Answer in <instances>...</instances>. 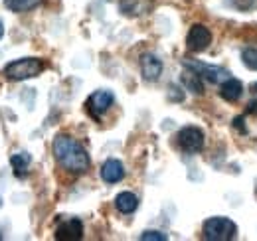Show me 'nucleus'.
<instances>
[{
  "mask_svg": "<svg viewBox=\"0 0 257 241\" xmlns=\"http://www.w3.org/2000/svg\"><path fill=\"white\" fill-rule=\"evenodd\" d=\"M202 233L208 241H231L237 237V225L227 217H210L204 221Z\"/></svg>",
  "mask_w": 257,
  "mask_h": 241,
  "instance_id": "7ed1b4c3",
  "label": "nucleus"
},
{
  "mask_svg": "<svg viewBox=\"0 0 257 241\" xmlns=\"http://www.w3.org/2000/svg\"><path fill=\"white\" fill-rule=\"evenodd\" d=\"M30 162H32V158H30L28 152H16V154L10 156V164H12L16 176H24L28 166H30Z\"/></svg>",
  "mask_w": 257,
  "mask_h": 241,
  "instance_id": "4468645a",
  "label": "nucleus"
},
{
  "mask_svg": "<svg viewBox=\"0 0 257 241\" xmlns=\"http://www.w3.org/2000/svg\"><path fill=\"white\" fill-rule=\"evenodd\" d=\"M2 36H4V24L0 22V38H2Z\"/></svg>",
  "mask_w": 257,
  "mask_h": 241,
  "instance_id": "412c9836",
  "label": "nucleus"
},
{
  "mask_svg": "<svg viewBox=\"0 0 257 241\" xmlns=\"http://www.w3.org/2000/svg\"><path fill=\"white\" fill-rule=\"evenodd\" d=\"M40 2L42 0H4V6L10 12H26V10L36 8Z\"/></svg>",
  "mask_w": 257,
  "mask_h": 241,
  "instance_id": "2eb2a0df",
  "label": "nucleus"
},
{
  "mask_svg": "<svg viewBox=\"0 0 257 241\" xmlns=\"http://www.w3.org/2000/svg\"><path fill=\"white\" fill-rule=\"evenodd\" d=\"M249 113H255L257 115V101H253V103L249 105Z\"/></svg>",
  "mask_w": 257,
  "mask_h": 241,
  "instance_id": "aec40b11",
  "label": "nucleus"
},
{
  "mask_svg": "<svg viewBox=\"0 0 257 241\" xmlns=\"http://www.w3.org/2000/svg\"><path fill=\"white\" fill-rule=\"evenodd\" d=\"M83 237V223L75 217L62 221L56 229V239L60 241H77Z\"/></svg>",
  "mask_w": 257,
  "mask_h": 241,
  "instance_id": "6e6552de",
  "label": "nucleus"
},
{
  "mask_svg": "<svg viewBox=\"0 0 257 241\" xmlns=\"http://www.w3.org/2000/svg\"><path fill=\"white\" fill-rule=\"evenodd\" d=\"M176 145L186 154H196L204 149V133L198 127H184L176 135Z\"/></svg>",
  "mask_w": 257,
  "mask_h": 241,
  "instance_id": "20e7f679",
  "label": "nucleus"
},
{
  "mask_svg": "<svg viewBox=\"0 0 257 241\" xmlns=\"http://www.w3.org/2000/svg\"><path fill=\"white\" fill-rule=\"evenodd\" d=\"M153 0H119V8L127 16H143L151 10Z\"/></svg>",
  "mask_w": 257,
  "mask_h": 241,
  "instance_id": "9b49d317",
  "label": "nucleus"
},
{
  "mask_svg": "<svg viewBox=\"0 0 257 241\" xmlns=\"http://www.w3.org/2000/svg\"><path fill=\"white\" fill-rule=\"evenodd\" d=\"M115 206L121 213H133L139 206V200L133 192H121L117 198H115Z\"/></svg>",
  "mask_w": 257,
  "mask_h": 241,
  "instance_id": "ddd939ff",
  "label": "nucleus"
},
{
  "mask_svg": "<svg viewBox=\"0 0 257 241\" xmlns=\"http://www.w3.org/2000/svg\"><path fill=\"white\" fill-rule=\"evenodd\" d=\"M210 44H212V34H210V30L204 24H194L192 28H190V32H188V36H186L188 50L200 54V52L208 50Z\"/></svg>",
  "mask_w": 257,
  "mask_h": 241,
  "instance_id": "39448f33",
  "label": "nucleus"
},
{
  "mask_svg": "<svg viewBox=\"0 0 257 241\" xmlns=\"http://www.w3.org/2000/svg\"><path fill=\"white\" fill-rule=\"evenodd\" d=\"M143 241H166V235L164 233H159V231H145L141 235Z\"/></svg>",
  "mask_w": 257,
  "mask_h": 241,
  "instance_id": "6ab92c4d",
  "label": "nucleus"
},
{
  "mask_svg": "<svg viewBox=\"0 0 257 241\" xmlns=\"http://www.w3.org/2000/svg\"><path fill=\"white\" fill-rule=\"evenodd\" d=\"M184 67L196 71L200 77L208 79L210 83H218L222 79H227V71H225L224 67H214V65L200 63V61H184Z\"/></svg>",
  "mask_w": 257,
  "mask_h": 241,
  "instance_id": "0eeeda50",
  "label": "nucleus"
},
{
  "mask_svg": "<svg viewBox=\"0 0 257 241\" xmlns=\"http://www.w3.org/2000/svg\"><path fill=\"white\" fill-rule=\"evenodd\" d=\"M141 73H143L145 81H149V83L157 81L162 73V61L153 54L141 56Z\"/></svg>",
  "mask_w": 257,
  "mask_h": 241,
  "instance_id": "1a4fd4ad",
  "label": "nucleus"
},
{
  "mask_svg": "<svg viewBox=\"0 0 257 241\" xmlns=\"http://www.w3.org/2000/svg\"><path fill=\"white\" fill-rule=\"evenodd\" d=\"M182 81L186 83V87L192 91V93H196V95H202L204 93V87H202V81H200V75L196 73V71H186L184 75H182Z\"/></svg>",
  "mask_w": 257,
  "mask_h": 241,
  "instance_id": "dca6fc26",
  "label": "nucleus"
},
{
  "mask_svg": "<svg viewBox=\"0 0 257 241\" xmlns=\"http://www.w3.org/2000/svg\"><path fill=\"white\" fill-rule=\"evenodd\" d=\"M44 71V61L38 58H20V60L10 61L4 67V77L10 81H24L38 77Z\"/></svg>",
  "mask_w": 257,
  "mask_h": 241,
  "instance_id": "f03ea898",
  "label": "nucleus"
},
{
  "mask_svg": "<svg viewBox=\"0 0 257 241\" xmlns=\"http://www.w3.org/2000/svg\"><path fill=\"white\" fill-rule=\"evenodd\" d=\"M113 101H115V95H113L111 91H107V89L95 91V93L87 99V111L91 113V117L101 119V115H105V113L109 111V107L113 105Z\"/></svg>",
  "mask_w": 257,
  "mask_h": 241,
  "instance_id": "423d86ee",
  "label": "nucleus"
},
{
  "mask_svg": "<svg viewBox=\"0 0 257 241\" xmlns=\"http://www.w3.org/2000/svg\"><path fill=\"white\" fill-rule=\"evenodd\" d=\"M241 60H243V63H245L249 69L257 71V50L255 48H247V50H243V52H241Z\"/></svg>",
  "mask_w": 257,
  "mask_h": 241,
  "instance_id": "f3484780",
  "label": "nucleus"
},
{
  "mask_svg": "<svg viewBox=\"0 0 257 241\" xmlns=\"http://www.w3.org/2000/svg\"><path fill=\"white\" fill-rule=\"evenodd\" d=\"M251 91H253V93L257 95V83H253V85H251Z\"/></svg>",
  "mask_w": 257,
  "mask_h": 241,
  "instance_id": "4be33fe9",
  "label": "nucleus"
},
{
  "mask_svg": "<svg viewBox=\"0 0 257 241\" xmlns=\"http://www.w3.org/2000/svg\"><path fill=\"white\" fill-rule=\"evenodd\" d=\"M235 10H241V12H245V10H251L253 6H255V0H227Z\"/></svg>",
  "mask_w": 257,
  "mask_h": 241,
  "instance_id": "a211bd4d",
  "label": "nucleus"
},
{
  "mask_svg": "<svg viewBox=\"0 0 257 241\" xmlns=\"http://www.w3.org/2000/svg\"><path fill=\"white\" fill-rule=\"evenodd\" d=\"M220 95H222V99H225V101L235 103L243 95V83L239 79L227 77L224 83H222V87H220Z\"/></svg>",
  "mask_w": 257,
  "mask_h": 241,
  "instance_id": "f8f14e48",
  "label": "nucleus"
},
{
  "mask_svg": "<svg viewBox=\"0 0 257 241\" xmlns=\"http://www.w3.org/2000/svg\"><path fill=\"white\" fill-rule=\"evenodd\" d=\"M101 178L109 184H117L125 178V166L121 160L117 158H109L103 166H101Z\"/></svg>",
  "mask_w": 257,
  "mask_h": 241,
  "instance_id": "9d476101",
  "label": "nucleus"
},
{
  "mask_svg": "<svg viewBox=\"0 0 257 241\" xmlns=\"http://www.w3.org/2000/svg\"><path fill=\"white\" fill-rule=\"evenodd\" d=\"M54 156L69 172L81 174V172H85L89 168V154H87V151L75 139H71L67 135H58L54 139Z\"/></svg>",
  "mask_w": 257,
  "mask_h": 241,
  "instance_id": "f257e3e1",
  "label": "nucleus"
}]
</instances>
